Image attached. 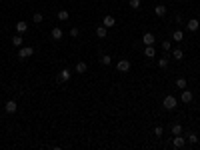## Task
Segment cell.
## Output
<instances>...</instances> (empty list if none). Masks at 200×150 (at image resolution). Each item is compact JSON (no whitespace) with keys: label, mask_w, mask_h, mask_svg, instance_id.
Returning <instances> with one entry per match:
<instances>
[{"label":"cell","mask_w":200,"mask_h":150,"mask_svg":"<svg viewBox=\"0 0 200 150\" xmlns=\"http://www.w3.org/2000/svg\"><path fill=\"white\" fill-rule=\"evenodd\" d=\"M162 106H164V110H174V108L178 106V100L172 94H168V96H164V102H162Z\"/></svg>","instance_id":"cell-1"},{"label":"cell","mask_w":200,"mask_h":150,"mask_svg":"<svg viewBox=\"0 0 200 150\" xmlns=\"http://www.w3.org/2000/svg\"><path fill=\"white\" fill-rule=\"evenodd\" d=\"M116 70H118V72H128L130 70V60H126V58H122V60H118V62H116Z\"/></svg>","instance_id":"cell-2"},{"label":"cell","mask_w":200,"mask_h":150,"mask_svg":"<svg viewBox=\"0 0 200 150\" xmlns=\"http://www.w3.org/2000/svg\"><path fill=\"white\" fill-rule=\"evenodd\" d=\"M32 54H34V48H32V46H20V52H18L20 58H30Z\"/></svg>","instance_id":"cell-3"},{"label":"cell","mask_w":200,"mask_h":150,"mask_svg":"<svg viewBox=\"0 0 200 150\" xmlns=\"http://www.w3.org/2000/svg\"><path fill=\"white\" fill-rule=\"evenodd\" d=\"M142 42H144V46H154L156 38H154L152 32H144V34H142Z\"/></svg>","instance_id":"cell-4"},{"label":"cell","mask_w":200,"mask_h":150,"mask_svg":"<svg viewBox=\"0 0 200 150\" xmlns=\"http://www.w3.org/2000/svg\"><path fill=\"white\" fill-rule=\"evenodd\" d=\"M70 78H72V72L66 68V70H62V72L56 76V82H58V84H62V82H66V80H70Z\"/></svg>","instance_id":"cell-5"},{"label":"cell","mask_w":200,"mask_h":150,"mask_svg":"<svg viewBox=\"0 0 200 150\" xmlns=\"http://www.w3.org/2000/svg\"><path fill=\"white\" fill-rule=\"evenodd\" d=\"M102 24H104L106 28H112V26H116V18L112 14H106L104 18H102Z\"/></svg>","instance_id":"cell-6"},{"label":"cell","mask_w":200,"mask_h":150,"mask_svg":"<svg viewBox=\"0 0 200 150\" xmlns=\"http://www.w3.org/2000/svg\"><path fill=\"white\" fill-rule=\"evenodd\" d=\"M186 28L190 30V32H196V30L200 28V22L196 18H190V20H186Z\"/></svg>","instance_id":"cell-7"},{"label":"cell","mask_w":200,"mask_h":150,"mask_svg":"<svg viewBox=\"0 0 200 150\" xmlns=\"http://www.w3.org/2000/svg\"><path fill=\"white\" fill-rule=\"evenodd\" d=\"M184 144H186V140H184V136H182V134H176L174 138H172V146H174V148H182Z\"/></svg>","instance_id":"cell-8"},{"label":"cell","mask_w":200,"mask_h":150,"mask_svg":"<svg viewBox=\"0 0 200 150\" xmlns=\"http://www.w3.org/2000/svg\"><path fill=\"white\" fill-rule=\"evenodd\" d=\"M192 98H194V94H192L190 90H182V94H180V102H184V104H188V102H192Z\"/></svg>","instance_id":"cell-9"},{"label":"cell","mask_w":200,"mask_h":150,"mask_svg":"<svg viewBox=\"0 0 200 150\" xmlns=\"http://www.w3.org/2000/svg\"><path fill=\"white\" fill-rule=\"evenodd\" d=\"M16 108H18V104H16V100H8V102L4 104V110L8 112V114H14V112H16Z\"/></svg>","instance_id":"cell-10"},{"label":"cell","mask_w":200,"mask_h":150,"mask_svg":"<svg viewBox=\"0 0 200 150\" xmlns=\"http://www.w3.org/2000/svg\"><path fill=\"white\" fill-rule=\"evenodd\" d=\"M50 36H52V40H62V36H64V32H62V28H58V26H54L52 32H50Z\"/></svg>","instance_id":"cell-11"},{"label":"cell","mask_w":200,"mask_h":150,"mask_svg":"<svg viewBox=\"0 0 200 150\" xmlns=\"http://www.w3.org/2000/svg\"><path fill=\"white\" fill-rule=\"evenodd\" d=\"M86 70H88V64H86V62H82V60H80V62H76V66H74V72L84 74Z\"/></svg>","instance_id":"cell-12"},{"label":"cell","mask_w":200,"mask_h":150,"mask_svg":"<svg viewBox=\"0 0 200 150\" xmlns=\"http://www.w3.org/2000/svg\"><path fill=\"white\" fill-rule=\"evenodd\" d=\"M106 34H108V28H106L104 24H100L98 28H96V36H98V38H106Z\"/></svg>","instance_id":"cell-13"},{"label":"cell","mask_w":200,"mask_h":150,"mask_svg":"<svg viewBox=\"0 0 200 150\" xmlns=\"http://www.w3.org/2000/svg\"><path fill=\"white\" fill-rule=\"evenodd\" d=\"M26 30H28V22H22V20L16 22V32H18V34H24Z\"/></svg>","instance_id":"cell-14"},{"label":"cell","mask_w":200,"mask_h":150,"mask_svg":"<svg viewBox=\"0 0 200 150\" xmlns=\"http://www.w3.org/2000/svg\"><path fill=\"white\" fill-rule=\"evenodd\" d=\"M172 40H174V42H182V40H184V32H182V30H174V32H172Z\"/></svg>","instance_id":"cell-15"},{"label":"cell","mask_w":200,"mask_h":150,"mask_svg":"<svg viewBox=\"0 0 200 150\" xmlns=\"http://www.w3.org/2000/svg\"><path fill=\"white\" fill-rule=\"evenodd\" d=\"M154 14H156V16H160V18H162V16L166 14V6H164V4H158V6H154Z\"/></svg>","instance_id":"cell-16"},{"label":"cell","mask_w":200,"mask_h":150,"mask_svg":"<svg viewBox=\"0 0 200 150\" xmlns=\"http://www.w3.org/2000/svg\"><path fill=\"white\" fill-rule=\"evenodd\" d=\"M170 52H172V58H174V60H182V58H184V52H182L180 48H174V50H170Z\"/></svg>","instance_id":"cell-17"},{"label":"cell","mask_w":200,"mask_h":150,"mask_svg":"<svg viewBox=\"0 0 200 150\" xmlns=\"http://www.w3.org/2000/svg\"><path fill=\"white\" fill-rule=\"evenodd\" d=\"M68 18H70V12H68V10H60V12H58V20H60V22H66Z\"/></svg>","instance_id":"cell-18"},{"label":"cell","mask_w":200,"mask_h":150,"mask_svg":"<svg viewBox=\"0 0 200 150\" xmlns=\"http://www.w3.org/2000/svg\"><path fill=\"white\" fill-rule=\"evenodd\" d=\"M100 62H102V66H110L112 56H110V54H102V56H100Z\"/></svg>","instance_id":"cell-19"},{"label":"cell","mask_w":200,"mask_h":150,"mask_svg":"<svg viewBox=\"0 0 200 150\" xmlns=\"http://www.w3.org/2000/svg\"><path fill=\"white\" fill-rule=\"evenodd\" d=\"M144 56H146V58H154V56H156L154 46H146V48H144Z\"/></svg>","instance_id":"cell-20"},{"label":"cell","mask_w":200,"mask_h":150,"mask_svg":"<svg viewBox=\"0 0 200 150\" xmlns=\"http://www.w3.org/2000/svg\"><path fill=\"white\" fill-rule=\"evenodd\" d=\"M170 132H172L174 136H176V134H182V126L178 124V122H174V124L170 126Z\"/></svg>","instance_id":"cell-21"},{"label":"cell","mask_w":200,"mask_h":150,"mask_svg":"<svg viewBox=\"0 0 200 150\" xmlns=\"http://www.w3.org/2000/svg\"><path fill=\"white\" fill-rule=\"evenodd\" d=\"M22 42H24V38H22V34H16V36H12V44H14V46H22Z\"/></svg>","instance_id":"cell-22"},{"label":"cell","mask_w":200,"mask_h":150,"mask_svg":"<svg viewBox=\"0 0 200 150\" xmlns=\"http://www.w3.org/2000/svg\"><path fill=\"white\" fill-rule=\"evenodd\" d=\"M186 140L190 142V144H196V142H198V136H196L194 132H188V134H186Z\"/></svg>","instance_id":"cell-23"},{"label":"cell","mask_w":200,"mask_h":150,"mask_svg":"<svg viewBox=\"0 0 200 150\" xmlns=\"http://www.w3.org/2000/svg\"><path fill=\"white\" fill-rule=\"evenodd\" d=\"M44 20V14L42 12H34V16H32V22H36V24H40Z\"/></svg>","instance_id":"cell-24"},{"label":"cell","mask_w":200,"mask_h":150,"mask_svg":"<svg viewBox=\"0 0 200 150\" xmlns=\"http://www.w3.org/2000/svg\"><path fill=\"white\" fill-rule=\"evenodd\" d=\"M168 64H170V60H168V56H162V58L158 60V66H160V68H168Z\"/></svg>","instance_id":"cell-25"},{"label":"cell","mask_w":200,"mask_h":150,"mask_svg":"<svg viewBox=\"0 0 200 150\" xmlns=\"http://www.w3.org/2000/svg\"><path fill=\"white\" fill-rule=\"evenodd\" d=\"M176 86L178 88H180V90H184V88H186V78H176Z\"/></svg>","instance_id":"cell-26"},{"label":"cell","mask_w":200,"mask_h":150,"mask_svg":"<svg viewBox=\"0 0 200 150\" xmlns=\"http://www.w3.org/2000/svg\"><path fill=\"white\" fill-rule=\"evenodd\" d=\"M162 134H164V128H162L160 124H158V126H154V136H156V138H160Z\"/></svg>","instance_id":"cell-27"},{"label":"cell","mask_w":200,"mask_h":150,"mask_svg":"<svg viewBox=\"0 0 200 150\" xmlns=\"http://www.w3.org/2000/svg\"><path fill=\"white\" fill-rule=\"evenodd\" d=\"M162 50H164V52H170V50H172L170 40H164V42H162Z\"/></svg>","instance_id":"cell-28"},{"label":"cell","mask_w":200,"mask_h":150,"mask_svg":"<svg viewBox=\"0 0 200 150\" xmlns=\"http://www.w3.org/2000/svg\"><path fill=\"white\" fill-rule=\"evenodd\" d=\"M130 6H132L134 10H138L140 8V0H130Z\"/></svg>","instance_id":"cell-29"},{"label":"cell","mask_w":200,"mask_h":150,"mask_svg":"<svg viewBox=\"0 0 200 150\" xmlns=\"http://www.w3.org/2000/svg\"><path fill=\"white\" fill-rule=\"evenodd\" d=\"M78 34H80V30H78V28H70V38H76Z\"/></svg>","instance_id":"cell-30"},{"label":"cell","mask_w":200,"mask_h":150,"mask_svg":"<svg viewBox=\"0 0 200 150\" xmlns=\"http://www.w3.org/2000/svg\"><path fill=\"white\" fill-rule=\"evenodd\" d=\"M176 22L180 24V22H184V18H182V14H176Z\"/></svg>","instance_id":"cell-31"}]
</instances>
